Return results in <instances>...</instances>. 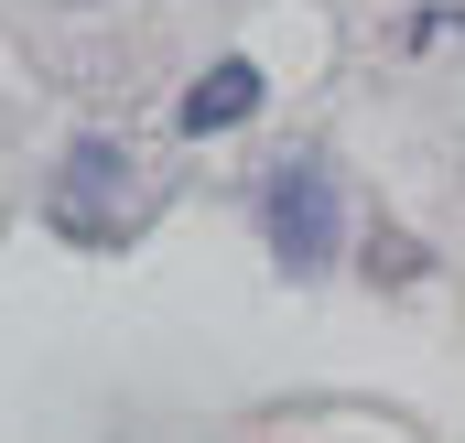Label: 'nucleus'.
I'll return each mask as SVG.
<instances>
[{"label": "nucleus", "instance_id": "obj_3", "mask_svg": "<svg viewBox=\"0 0 465 443\" xmlns=\"http://www.w3.org/2000/svg\"><path fill=\"white\" fill-rule=\"evenodd\" d=\"M260 98H271V87H260V65H249V54H228V65H206V76L173 98V130H184V141L249 130V119H260Z\"/></svg>", "mask_w": 465, "mask_h": 443}, {"label": "nucleus", "instance_id": "obj_2", "mask_svg": "<svg viewBox=\"0 0 465 443\" xmlns=\"http://www.w3.org/2000/svg\"><path fill=\"white\" fill-rule=\"evenodd\" d=\"M44 217H54V238H76V249H119V227H130V141L87 130V141L54 162Z\"/></svg>", "mask_w": 465, "mask_h": 443}, {"label": "nucleus", "instance_id": "obj_1", "mask_svg": "<svg viewBox=\"0 0 465 443\" xmlns=\"http://www.w3.org/2000/svg\"><path fill=\"white\" fill-rule=\"evenodd\" d=\"M260 238H271L282 271H303V281L347 249V195H336V173H325L314 152L271 162V184H260Z\"/></svg>", "mask_w": 465, "mask_h": 443}]
</instances>
